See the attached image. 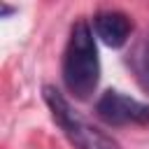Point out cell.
<instances>
[{"mask_svg": "<svg viewBox=\"0 0 149 149\" xmlns=\"http://www.w3.org/2000/svg\"><path fill=\"white\" fill-rule=\"evenodd\" d=\"M42 93H44V102H47L54 121L58 123V128L65 133V137L70 140V144L74 149H121L112 135H107L100 128H95L93 123H88L56 86H44Z\"/></svg>", "mask_w": 149, "mask_h": 149, "instance_id": "cell-2", "label": "cell"}, {"mask_svg": "<svg viewBox=\"0 0 149 149\" xmlns=\"http://www.w3.org/2000/svg\"><path fill=\"white\" fill-rule=\"evenodd\" d=\"M95 114L109 126L149 123V105L119 91H105L95 102Z\"/></svg>", "mask_w": 149, "mask_h": 149, "instance_id": "cell-3", "label": "cell"}, {"mask_svg": "<svg viewBox=\"0 0 149 149\" xmlns=\"http://www.w3.org/2000/svg\"><path fill=\"white\" fill-rule=\"evenodd\" d=\"M93 30L95 35L112 49H119L128 42L133 33V21L128 14L119 9H102L93 16Z\"/></svg>", "mask_w": 149, "mask_h": 149, "instance_id": "cell-4", "label": "cell"}, {"mask_svg": "<svg viewBox=\"0 0 149 149\" xmlns=\"http://www.w3.org/2000/svg\"><path fill=\"white\" fill-rule=\"evenodd\" d=\"M135 65H137V74H140L142 84L149 88V35L144 37V42H142V44H140V49H137Z\"/></svg>", "mask_w": 149, "mask_h": 149, "instance_id": "cell-5", "label": "cell"}, {"mask_svg": "<svg viewBox=\"0 0 149 149\" xmlns=\"http://www.w3.org/2000/svg\"><path fill=\"white\" fill-rule=\"evenodd\" d=\"M100 81V58L93 40V30L86 21H77L70 28V37L63 51V84L77 100H88Z\"/></svg>", "mask_w": 149, "mask_h": 149, "instance_id": "cell-1", "label": "cell"}]
</instances>
